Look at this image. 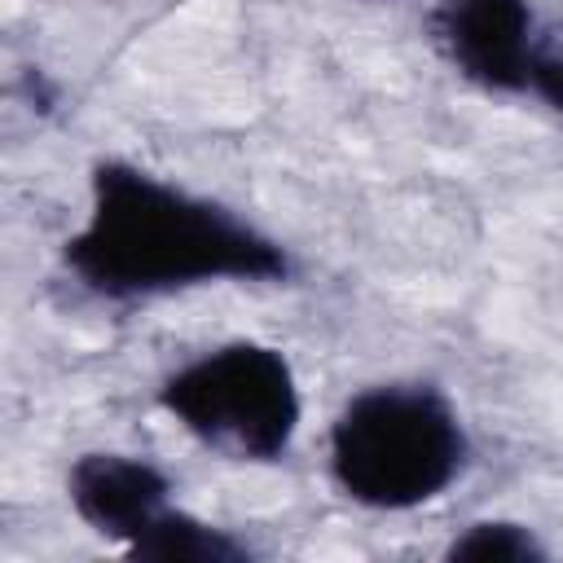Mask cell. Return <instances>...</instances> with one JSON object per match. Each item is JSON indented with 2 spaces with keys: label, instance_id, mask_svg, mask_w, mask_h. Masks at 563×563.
Wrapping results in <instances>:
<instances>
[{
  "label": "cell",
  "instance_id": "277c9868",
  "mask_svg": "<svg viewBox=\"0 0 563 563\" xmlns=\"http://www.w3.org/2000/svg\"><path fill=\"white\" fill-rule=\"evenodd\" d=\"M537 31L532 0H435L427 13V40L449 70L497 97H528Z\"/></svg>",
  "mask_w": 563,
  "mask_h": 563
},
{
  "label": "cell",
  "instance_id": "52a82bcc",
  "mask_svg": "<svg viewBox=\"0 0 563 563\" xmlns=\"http://www.w3.org/2000/svg\"><path fill=\"white\" fill-rule=\"evenodd\" d=\"M545 554V541L519 519H475L444 550L453 563H537Z\"/></svg>",
  "mask_w": 563,
  "mask_h": 563
},
{
  "label": "cell",
  "instance_id": "5b68a950",
  "mask_svg": "<svg viewBox=\"0 0 563 563\" xmlns=\"http://www.w3.org/2000/svg\"><path fill=\"white\" fill-rule=\"evenodd\" d=\"M66 501L84 528L128 550L176 506V484L154 457L92 449L70 462Z\"/></svg>",
  "mask_w": 563,
  "mask_h": 563
},
{
  "label": "cell",
  "instance_id": "ba28073f",
  "mask_svg": "<svg viewBox=\"0 0 563 563\" xmlns=\"http://www.w3.org/2000/svg\"><path fill=\"white\" fill-rule=\"evenodd\" d=\"M528 97L563 114V22H541L532 62H528Z\"/></svg>",
  "mask_w": 563,
  "mask_h": 563
},
{
  "label": "cell",
  "instance_id": "3957f363",
  "mask_svg": "<svg viewBox=\"0 0 563 563\" xmlns=\"http://www.w3.org/2000/svg\"><path fill=\"white\" fill-rule=\"evenodd\" d=\"M154 400L202 449L246 466L282 462L303 422L295 365L264 339H229L198 352L158 383Z\"/></svg>",
  "mask_w": 563,
  "mask_h": 563
},
{
  "label": "cell",
  "instance_id": "7a4b0ae2",
  "mask_svg": "<svg viewBox=\"0 0 563 563\" xmlns=\"http://www.w3.org/2000/svg\"><path fill=\"white\" fill-rule=\"evenodd\" d=\"M325 453L330 479L352 506L400 515L444 497L466 475L475 444L444 387L396 378L343 400Z\"/></svg>",
  "mask_w": 563,
  "mask_h": 563
},
{
  "label": "cell",
  "instance_id": "8992f818",
  "mask_svg": "<svg viewBox=\"0 0 563 563\" xmlns=\"http://www.w3.org/2000/svg\"><path fill=\"white\" fill-rule=\"evenodd\" d=\"M136 563H251L255 545L220 523L198 519L185 506H172L136 545H128Z\"/></svg>",
  "mask_w": 563,
  "mask_h": 563
},
{
  "label": "cell",
  "instance_id": "6da1fadb",
  "mask_svg": "<svg viewBox=\"0 0 563 563\" xmlns=\"http://www.w3.org/2000/svg\"><path fill=\"white\" fill-rule=\"evenodd\" d=\"M62 273L88 299L128 308L224 282H295L299 264L238 207L132 158H97L84 224L62 242Z\"/></svg>",
  "mask_w": 563,
  "mask_h": 563
}]
</instances>
